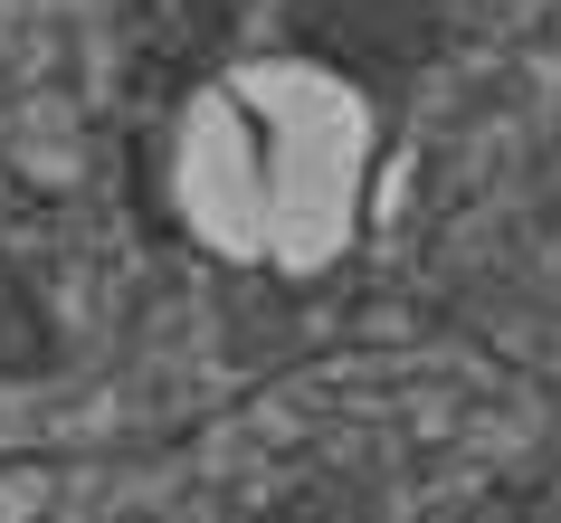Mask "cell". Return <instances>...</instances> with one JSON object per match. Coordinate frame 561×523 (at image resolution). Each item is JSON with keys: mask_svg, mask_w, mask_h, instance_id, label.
<instances>
[{"mask_svg": "<svg viewBox=\"0 0 561 523\" xmlns=\"http://www.w3.org/2000/svg\"><path fill=\"white\" fill-rule=\"evenodd\" d=\"M343 172H353V144L333 134L324 95H286V105H257V95H229V162L209 181V219L229 248H324V229L343 219Z\"/></svg>", "mask_w": 561, "mask_h": 523, "instance_id": "6da1fadb", "label": "cell"}, {"mask_svg": "<svg viewBox=\"0 0 561 523\" xmlns=\"http://www.w3.org/2000/svg\"><path fill=\"white\" fill-rule=\"evenodd\" d=\"M38 362H48V323H38V305L20 295L10 258H0V372H38Z\"/></svg>", "mask_w": 561, "mask_h": 523, "instance_id": "7a4b0ae2", "label": "cell"}]
</instances>
